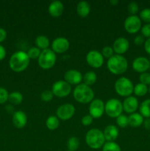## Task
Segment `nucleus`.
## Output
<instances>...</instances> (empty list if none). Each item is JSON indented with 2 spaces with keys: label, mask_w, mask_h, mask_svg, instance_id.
I'll use <instances>...</instances> for the list:
<instances>
[{
  "label": "nucleus",
  "mask_w": 150,
  "mask_h": 151,
  "mask_svg": "<svg viewBox=\"0 0 150 151\" xmlns=\"http://www.w3.org/2000/svg\"><path fill=\"white\" fill-rule=\"evenodd\" d=\"M30 59L24 51H16L13 53L9 60L10 68L15 72H22L26 70L29 64Z\"/></svg>",
  "instance_id": "obj_1"
},
{
  "label": "nucleus",
  "mask_w": 150,
  "mask_h": 151,
  "mask_svg": "<svg viewBox=\"0 0 150 151\" xmlns=\"http://www.w3.org/2000/svg\"><path fill=\"white\" fill-rule=\"evenodd\" d=\"M107 67L112 74L120 75L127 70L128 61L123 55L115 54L110 58L107 59Z\"/></svg>",
  "instance_id": "obj_2"
},
{
  "label": "nucleus",
  "mask_w": 150,
  "mask_h": 151,
  "mask_svg": "<svg viewBox=\"0 0 150 151\" xmlns=\"http://www.w3.org/2000/svg\"><path fill=\"white\" fill-rule=\"evenodd\" d=\"M85 142L90 148L94 150H98L102 147L105 143L103 131L98 128L89 130L85 135Z\"/></svg>",
  "instance_id": "obj_3"
},
{
  "label": "nucleus",
  "mask_w": 150,
  "mask_h": 151,
  "mask_svg": "<svg viewBox=\"0 0 150 151\" xmlns=\"http://www.w3.org/2000/svg\"><path fill=\"white\" fill-rule=\"evenodd\" d=\"M73 97L78 103L87 104L94 100V92L91 86H88L84 83H80L76 86L74 89Z\"/></svg>",
  "instance_id": "obj_4"
},
{
  "label": "nucleus",
  "mask_w": 150,
  "mask_h": 151,
  "mask_svg": "<svg viewBox=\"0 0 150 151\" xmlns=\"http://www.w3.org/2000/svg\"><path fill=\"white\" fill-rule=\"evenodd\" d=\"M114 88L119 96L128 97L133 94L134 85L132 81L125 77H121L115 82Z\"/></svg>",
  "instance_id": "obj_5"
},
{
  "label": "nucleus",
  "mask_w": 150,
  "mask_h": 151,
  "mask_svg": "<svg viewBox=\"0 0 150 151\" xmlns=\"http://www.w3.org/2000/svg\"><path fill=\"white\" fill-rule=\"evenodd\" d=\"M57 61L56 54L51 50H47L41 51V55L38 58V66L43 69H50L55 65Z\"/></svg>",
  "instance_id": "obj_6"
},
{
  "label": "nucleus",
  "mask_w": 150,
  "mask_h": 151,
  "mask_svg": "<svg viewBox=\"0 0 150 151\" xmlns=\"http://www.w3.org/2000/svg\"><path fill=\"white\" fill-rule=\"evenodd\" d=\"M123 105L119 100L112 98L104 104V112L110 118H116L123 112Z\"/></svg>",
  "instance_id": "obj_7"
},
{
  "label": "nucleus",
  "mask_w": 150,
  "mask_h": 151,
  "mask_svg": "<svg viewBox=\"0 0 150 151\" xmlns=\"http://www.w3.org/2000/svg\"><path fill=\"white\" fill-rule=\"evenodd\" d=\"M51 91L54 96L60 98L68 97L71 92V86L65 81L60 80L53 83L51 86Z\"/></svg>",
  "instance_id": "obj_8"
},
{
  "label": "nucleus",
  "mask_w": 150,
  "mask_h": 151,
  "mask_svg": "<svg viewBox=\"0 0 150 151\" xmlns=\"http://www.w3.org/2000/svg\"><path fill=\"white\" fill-rule=\"evenodd\" d=\"M124 29L128 33L135 34L139 32L142 27V22L139 16L135 15V16H129L126 18L124 23Z\"/></svg>",
  "instance_id": "obj_9"
},
{
  "label": "nucleus",
  "mask_w": 150,
  "mask_h": 151,
  "mask_svg": "<svg viewBox=\"0 0 150 151\" xmlns=\"http://www.w3.org/2000/svg\"><path fill=\"white\" fill-rule=\"evenodd\" d=\"M75 111H76V109L73 104L65 103L57 108L56 114H57V118L60 120L67 121L73 117Z\"/></svg>",
  "instance_id": "obj_10"
},
{
  "label": "nucleus",
  "mask_w": 150,
  "mask_h": 151,
  "mask_svg": "<svg viewBox=\"0 0 150 151\" xmlns=\"http://www.w3.org/2000/svg\"><path fill=\"white\" fill-rule=\"evenodd\" d=\"M104 58L101 53L97 50H91L86 55V62L91 67L99 69L104 64Z\"/></svg>",
  "instance_id": "obj_11"
},
{
  "label": "nucleus",
  "mask_w": 150,
  "mask_h": 151,
  "mask_svg": "<svg viewBox=\"0 0 150 151\" xmlns=\"http://www.w3.org/2000/svg\"><path fill=\"white\" fill-rule=\"evenodd\" d=\"M104 113V103L101 99H94L90 103L89 114L94 119L101 117Z\"/></svg>",
  "instance_id": "obj_12"
},
{
  "label": "nucleus",
  "mask_w": 150,
  "mask_h": 151,
  "mask_svg": "<svg viewBox=\"0 0 150 151\" xmlns=\"http://www.w3.org/2000/svg\"><path fill=\"white\" fill-rule=\"evenodd\" d=\"M70 47V43L67 38L64 37H57L53 40L51 50L55 54H62L68 51Z\"/></svg>",
  "instance_id": "obj_13"
},
{
  "label": "nucleus",
  "mask_w": 150,
  "mask_h": 151,
  "mask_svg": "<svg viewBox=\"0 0 150 151\" xmlns=\"http://www.w3.org/2000/svg\"><path fill=\"white\" fill-rule=\"evenodd\" d=\"M132 69L138 73H144L149 69L150 61L147 58L140 56L132 61Z\"/></svg>",
  "instance_id": "obj_14"
},
{
  "label": "nucleus",
  "mask_w": 150,
  "mask_h": 151,
  "mask_svg": "<svg viewBox=\"0 0 150 151\" xmlns=\"http://www.w3.org/2000/svg\"><path fill=\"white\" fill-rule=\"evenodd\" d=\"M83 75L76 69H69L66 71L64 75V81L71 86H78L82 81Z\"/></svg>",
  "instance_id": "obj_15"
},
{
  "label": "nucleus",
  "mask_w": 150,
  "mask_h": 151,
  "mask_svg": "<svg viewBox=\"0 0 150 151\" xmlns=\"http://www.w3.org/2000/svg\"><path fill=\"white\" fill-rule=\"evenodd\" d=\"M113 49L116 55H123L124 53L128 51L129 48V41L126 38L124 37H120L117 39L115 40L113 44Z\"/></svg>",
  "instance_id": "obj_16"
},
{
  "label": "nucleus",
  "mask_w": 150,
  "mask_h": 151,
  "mask_svg": "<svg viewBox=\"0 0 150 151\" xmlns=\"http://www.w3.org/2000/svg\"><path fill=\"white\" fill-rule=\"evenodd\" d=\"M122 105H123V110L129 114L135 113L137 109L139 108V103H138V99L134 96L126 97L122 103Z\"/></svg>",
  "instance_id": "obj_17"
},
{
  "label": "nucleus",
  "mask_w": 150,
  "mask_h": 151,
  "mask_svg": "<svg viewBox=\"0 0 150 151\" xmlns=\"http://www.w3.org/2000/svg\"><path fill=\"white\" fill-rule=\"evenodd\" d=\"M12 122L16 128H23L27 123V116L23 111H16L13 114Z\"/></svg>",
  "instance_id": "obj_18"
},
{
  "label": "nucleus",
  "mask_w": 150,
  "mask_h": 151,
  "mask_svg": "<svg viewBox=\"0 0 150 151\" xmlns=\"http://www.w3.org/2000/svg\"><path fill=\"white\" fill-rule=\"evenodd\" d=\"M64 6L60 1H53L49 4L48 7V12L51 16L54 18L60 17L63 13Z\"/></svg>",
  "instance_id": "obj_19"
},
{
  "label": "nucleus",
  "mask_w": 150,
  "mask_h": 151,
  "mask_svg": "<svg viewBox=\"0 0 150 151\" xmlns=\"http://www.w3.org/2000/svg\"><path fill=\"white\" fill-rule=\"evenodd\" d=\"M103 134H104L105 141L114 142L119 137V128L114 125H109L104 128Z\"/></svg>",
  "instance_id": "obj_20"
},
{
  "label": "nucleus",
  "mask_w": 150,
  "mask_h": 151,
  "mask_svg": "<svg viewBox=\"0 0 150 151\" xmlns=\"http://www.w3.org/2000/svg\"><path fill=\"white\" fill-rule=\"evenodd\" d=\"M76 13L81 18H85L91 13V5L86 1H81L76 5Z\"/></svg>",
  "instance_id": "obj_21"
},
{
  "label": "nucleus",
  "mask_w": 150,
  "mask_h": 151,
  "mask_svg": "<svg viewBox=\"0 0 150 151\" xmlns=\"http://www.w3.org/2000/svg\"><path fill=\"white\" fill-rule=\"evenodd\" d=\"M129 119V125L132 128H138L141 126L144 122V118L140 113H133L132 114H129L128 116Z\"/></svg>",
  "instance_id": "obj_22"
},
{
  "label": "nucleus",
  "mask_w": 150,
  "mask_h": 151,
  "mask_svg": "<svg viewBox=\"0 0 150 151\" xmlns=\"http://www.w3.org/2000/svg\"><path fill=\"white\" fill-rule=\"evenodd\" d=\"M35 43L36 47H38V48L39 49V50H41V51L49 49V47L50 45V42L49 38H47L46 35H41L37 36L36 38H35Z\"/></svg>",
  "instance_id": "obj_23"
},
{
  "label": "nucleus",
  "mask_w": 150,
  "mask_h": 151,
  "mask_svg": "<svg viewBox=\"0 0 150 151\" xmlns=\"http://www.w3.org/2000/svg\"><path fill=\"white\" fill-rule=\"evenodd\" d=\"M139 112L144 118H150V99H146L141 103Z\"/></svg>",
  "instance_id": "obj_24"
},
{
  "label": "nucleus",
  "mask_w": 150,
  "mask_h": 151,
  "mask_svg": "<svg viewBox=\"0 0 150 151\" xmlns=\"http://www.w3.org/2000/svg\"><path fill=\"white\" fill-rule=\"evenodd\" d=\"M60 125V120L57 116L51 115L46 120V126L50 131H54L57 129Z\"/></svg>",
  "instance_id": "obj_25"
},
{
  "label": "nucleus",
  "mask_w": 150,
  "mask_h": 151,
  "mask_svg": "<svg viewBox=\"0 0 150 151\" xmlns=\"http://www.w3.org/2000/svg\"><path fill=\"white\" fill-rule=\"evenodd\" d=\"M82 81H83L84 84L88 86H91L94 85L96 82L97 75L96 74V72H93V71H90V72H86L83 75Z\"/></svg>",
  "instance_id": "obj_26"
},
{
  "label": "nucleus",
  "mask_w": 150,
  "mask_h": 151,
  "mask_svg": "<svg viewBox=\"0 0 150 151\" xmlns=\"http://www.w3.org/2000/svg\"><path fill=\"white\" fill-rule=\"evenodd\" d=\"M8 101L13 105H19L23 101V95L19 91H13L9 94Z\"/></svg>",
  "instance_id": "obj_27"
},
{
  "label": "nucleus",
  "mask_w": 150,
  "mask_h": 151,
  "mask_svg": "<svg viewBox=\"0 0 150 151\" xmlns=\"http://www.w3.org/2000/svg\"><path fill=\"white\" fill-rule=\"evenodd\" d=\"M133 93L137 97H144L148 93V86L139 83L134 86Z\"/></svg>",
  "instance_id": "obj_28"
},
{
  "label": "nucleus",
  "mask_w": 150,
  "mask_h": 151,
  "mask_svg": "<svg viewBox=\"0 0 150 151\" xmlns=\"http://www.w3.org/2000/svg\"><path fill=\"white\" fill-rule=\"evenodd\" d=\"M79 147V140L75 137H71L68 139L67 147L68 150L76 151Z\"/></svg>",
  "instance_id": "obj_29"
},
{
  "label": "nucleus",
  "mask_w": 150,
  "mask_h": 151,
  "mask_svg": "<svg viewBox=\"0 0 150 151\" xmlns=\"http://www.w3.org/2000/svg\"><path fill=\"white\" fill-rule=\"evenodd\" d=\"M101 148L102 151H121L120 146L115 142H106Z\"/></svg>",
  "instance_id": "obj_30"
},
{
  "label": "nucleus",
  "mask_w": 150,
  "mask_h": 151,
  "mask_svg": "<svg viewBox=\"0 0 150 151\" xmlns=\"http://www.w3.org/2000/svg\"><path fill=\"white\" fill-rule=\"evenodd\" d=\"M116 124L119 127L121 128H124L129 125V119H128V116L126 115L121 114L119 115L118 117L116 118Z\"/></svg>",
  "instance_id": "obj_31"
},
{
  "label": "nucleus",
  "mask_w": 150,
  "mask_h": 151,
  "mask_svg": "<svg viewBox=\"0 0 150 151\" xmlns=\"http://www.w3.org/2000/svg\"><path fill=\"white\" fill-rule=\"evenodd\" d=\"M28 57L29 58V59H32V60H38V58H39L40 55L41 53V50H39L38 47H32L28 50L27 52Z\"/></svg>",
  "instance_id": "obj_32"
},
{
  "label": "nucleus",
  "mask_w": 150,
  "mask_h": 151,
  "mask_svg": "<svg viewBox=\"0 0 150 151\" xmlns=\"http://www.w3.org/2000/svg\"><path fill=\"white\" fill-rule=\"evenodd\" d=\"M139 18L141 22H144L146 24H150V8H144L140 12Z\"/></svg>",
  "instance_id": "obj_33"
},
{
  "label": "nucleus",
  "mask_w": 150,
  "mask_h": 151,
  "mask_svg": "<svg viewBox=\"0 0 150 151\" xmlns=\"http://www.w3.org/2000/svg\"><path fill=\"white\" fill-rule=\"evenodd\" d=\"M127 10L130 16H135L139 11V5L136 1H131L127 5Z\"/></svg>",
  "instance_id": "obj_34"
},
{
  "label": "nucleus",
  "mask_w": 150,
  "mask_h": 151,
  "mask_svg": "<svg viewBox=\"0 0 150 151\" xmlns=\"http://www.w3.org/2000/svg\"><path fill=\"white\" fill-rule=\"evenodd\" d=\"M53 97H54V94H53L51 90H44L41 94V100L44 102H46V103H48V102L51 101L53 99Z\"/></svg>",
  "instance_id": "obj_35"
},
{
  "label": "nucleus",
  "mask_w": 150,
  "mask_h": 151,
  "mask_svg": "<svg viewBox=\"0 0 150 151\" xmlns=\"http://www.w3.org/2000/svg\"><path fill=\"white\" fill-rule=\"evenodd\" d=\"M101 53L103 57H104V58H105L107 59L110 58L112 56H113L115 55L113 47H110V46H106V47H104L102 49V50H101Z\"/></svg>",
  "instance_id": "obj_36"
},
{
  "label": "nucleus",
  "mask_w": 150,
  "mask_h": 151,
  "mask_svg": "<svg viewBox=\"0 0 150 151\" xmlns=\"http://www.w3.org/2000/svg\"><path fill=\"white\" fill-rule=\"evenodd\" d=\"M139 81L141 83L146 86H150V73L149 72H144L140 75Z\"/></svg>",
  "instance_id": "obj_37"
},
{
  "label": "nucleus",
  "mask_w": 150,
  "mask_h": 151,
  "mask_svg": "<svg viewBox=\"0 0 150 151\" xmlns=\"http://www.w3.org/2000/svg\"><path fill=\"white\" fill-rule=\"evenodd\" d=\"M9 93L7 89L3 87H0V104L6 103L8 100Z\"/></svg>",
  "instance_id": "obj_38"
},
{
  "label": "nucleus",
  "mask_w": 150,
  "mask_h": 151,
  "mask_svg": "<svg viewBox=\"0 0 150 151\" xmlns=\"http://www.w3.org/2000/svg\"><path fill=\"white\" fill-rule=\"evenodd\" d=\"M141 35L146 38H150V24H145L143 25L141 29Z\"/></svg>",
  "instance_id": "obj_39"
},
{
  "label": "nucleus",
  "mask_w": 150,
  "mask_h": 151,
  "mask_svg": "<svg viewBox=\"0 0 150 151\" xmlns=\"http://www.w3.org/2000/svg\"><path fill=\"white\" fill-rule=\"evenodd\" d=\"M93 120H94V118L90 114H88L82 116L81 122H82V124L84 126H89V125L92 124Z\"/></svg>",
  "instance_id": "obj_40"
},
{
  "label": "nucleus",
  "mask_w": 150,
  "mask_h": 151,
  "mask_svg": "<svg viewBox=\"0 0 150 151\" xmlns=\"http://www.w3.org/2000/svg\"><path fill=\"white\" fill-rule=\"evenodd\" d=\"M145 41V38H144L142 35H138L137 36L135 37V38H134V43H135V45L137 46H141L143 44H144Z\"/></svg>",
  "instance_id": "obj_41"
},
{
  "label": "nucleus",
  "mask_w": 150,
  "mask_h": 151,
  "mask_svg": "<svg viewBox=\"0 0 150 151\" xmlns=\"http://www.w3.org/2000/svg\"><path fill=\"white\" fill-rule=\"evenodd\" d=\"M7 37V32L4 28L0 27V43L3 42Z\"/></svg>",
  "instance_id": "obj_42"
},
{
  "label": "nucleus",
  "mask_w": 150,
  "mask_h": 151,
  "mask_svg": "<svg viewBox=\"0 0 150 151\" xmlns=\"http://www.w3.org/2000/svg\"><path fill=\"white\" fill-rule=\"evenodd\" d=\"M144 50L146 52L150 55V38H147L144 42Z\"/></svg>",
  "instance_id": "obj_43"
},
{
  "label": "nucleus",
  "mask_w": 150,
  "mask_h": 151,
  "mask_svg": "<svg viewBox=\"0 0 150 151\" xmlns=\"http://www.w3.org/2000/svg\"><path fill=\"white\" fill-rule=\"evenodd\" d=\"M6 56V50L2 45L0 44V60H2Z\"/></svg>",
  "instance_id": "obj_44"
},
{
  "label": "nucleus",
  "mask_w": 150,
  "mask_h": 151,
  "mask_svg": "<svg viewBox=\"0 0 150 151\" xmlns=\"http://www.w3.org/2000/svg\"><path fill=\"white\" fill-rule=\"evenodd\" d=\"M143 125H144V128L148 131H150V118H146L144 120L143 122Z\"/></svg>",
  "instance_id": "obj_45"
},
{
  "label": "nucleus",
  "mask_w": 150,
  "mask_h": 151,
  "mask_svg": "<svg viewBox=\"0 0 150 151\" xmlns=\"http://www.w3.org/2000/svg\"><path fill=\"white\" fill-rule=\"evenodd\" d=\"M110 4H112L113 6H116L119 4V1L118 0H110Z\"/></svg>",
  "instance_id": "obj_46"
},
{
  "label": "nucleus",
  "mask_w": 150,
  "mask_h": 151,
  "mask_svg": "<svg viewBox=\"0 0 150 151\" xmlns=\"http://www.w3.org/2000/svg\"><path fill=\"white\" fill-rule=\"evenodd\" d=\"M148 92L150 94V86L148 87Z\"/></svg>",
  "instance_id": "obj_47"
},
{
  "label": "nucleus",
  "mask_w": 150,
  "mask_h": 151,
  "mask_svg": "<svg viewBox=\"0 0 150 151\" xmlns=\"http://www.w3.org/2000/svg\"><path fill=\"white\" fill-rule=\"evenodd\" d=\"M149 61H150V58H149Z\"/></svg>",
  "instance_id": "obj_48"
},
{
  "label": "nucleus",
  "mask_w": 150,
  "mask_h": 151,
  "mask_svg": "<svg viewBox=\"0 0 150 151\" xmlns=\"http://www.w3.org/2000/svg\"><path fill=\"white\" fill-rule=\"evenodd\" d=\"M66 151H70V150H66Z\"/></svg>",
  "instance_id": "obj_49"
},
{
  "label": "nucleus",
  "mask_w": 150,
  "mask_h": 151,
  "mask_svg": "<svg viewBox=\"0 0 150 151\" xmlns=\"http://www.w3.org/2000/svg\"><path fill=\"white\" fill-rule=\"evenodd\" d=\"M149 136H150V133H149Z\"/></svg>",
  "instance_id": "obj_50"
},
{
  "label": "nucleus",
  "mask_w": 150,
  "mask_h": 151,
  "mask_svg": "<svg viewBox=\"0 0 150 151\" xmlns=\"http://www.w3.org/2000/svg\"><path fill=\"white\" fill-rule=\"evenodd\" d=\"M149 70H150V67H149Z\"/></svg>",
  "instance_id": "obj_51"
}]
</instances>
